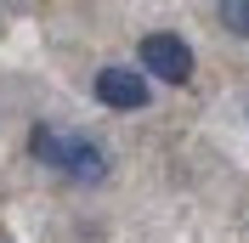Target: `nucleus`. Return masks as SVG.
<instances>
[{
  "mask_svg": "<svg viewBox=\"0 0 249 243\" xmlns=\"http://www.w3.org/2000/svg\"><path fill=\"white\" fill-rule=\"evenodd\" d=\"M96 102L102 107H119V113H136L147 107V68H102L96 74Z\"/></svg>",
  "mask_w": 249,
  "mask_h": 243,
  "instance_id": "obj_3",
  "label": "nucleus"
},
{
  "mask_svg": "<svg viewBox=\"0 0 249 243\" xmlns=\"http://www.w3.org/2000/svg\"><path fill=\"white\" fill-rule=\"evenodd\" d=\"M34 158H46L51 170H62V175H74V181H102L108 175V153L96 147L91 136H51L46 124L29 136Z\"/></svg>",
  "mask_w": 249,
  "mask_h": 243,
  "instance_id": "obj_1",
  "label": "nucleus"
},
{
  "mask_svg": "<svg viewBox=\"0 0 249 243\" xmlns=\"http://www.w3.org/2000/svg\"><path fill=\"white\" fill-rule=\"evenodd\" d=\"M215 12H221V29H227V34L249 40V0H221Z\"/></svg>",
  "mask_w": 249,
  "mask_h": 243,
  "instance_id": "obj_4",
  "label": "nucleus"
},
{
  "mask_svg": "<svg viewBox=\"0 0 249 243\" xmlns=\"http://www.w3.org/2000/svg\"><path fill=\"white\" fill-rule=\"evenodd\" d=\"M142 68H147V74L153 79H164V85H187V79H193V46H187L181 34H142Z\"/></svg>",
  "mask_w": 249,
  "mask_h": 243,
  "instance_id": "obj_2",
  "label": "nucleus"
}]
</instances>
